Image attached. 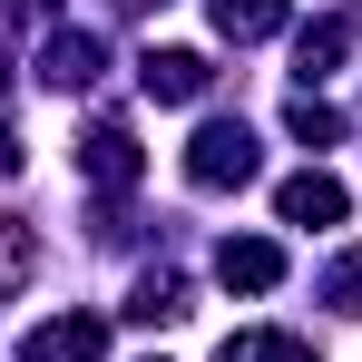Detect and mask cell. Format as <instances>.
Here are the masks:
<instances>
[{
	"label": "cell",
	"mask_w": 362,
	"mask_h": 362,
	"mask_svg": "<svg viewBox=\"0 0 362 362\" xmlns=\"http://www.w3.org/2000/svg\"><path fill=\"white\" fill-rule=\"evenodd\" d=\"M206 10H216V40H274V30H284V0H206Z\"/></svg>",
	"instance_id": "8"
},
{
	"label": "cell",
	"mask_w": 362,
	"mask_h": 362,
	"mask_svg": "<svg viewBox=\"0 0 362 362\" xmlns=\"http://www.w3.org/2000/svg\"><path fill=\"white\" fill-rule=\"evenodd\" d=\"M127 323H186V284H177V274H137Z\"/></svg>",
	"instance_id": "11"
},
{
	"label": "cell",
	"mask_w": 362,
	"mask_h": 362,
	"mask_svg": "<svg viewBox=\"0 0 362 362\" xmlns=\"http://www.w3.org/2000/svg\"><path fill=\"white\" fill-rule=\"evenodd\" d=\"M216 274H226L235 294H274V284H284V245L274 235H226L216 245Z\"/></svg>",
	"instance_id": "4"
},
{
	"label": "cell",
	"mask_w": 362,
	"mask_h": 362,
	"mask_svg": "<svg viewBox=\"0 0 362 362\" xmlns=\"http://www.w3.org/2000/svg\"><path fill=\"white\" fill-rule=\"evenodd\" d=\"M49 10H59V0H20V20H30V30H40V20H49Z\"/></svg>",
	"instance_id": "14"
},
{
	"label": "cell",
	"mask_w": 362,
	"mask_h": 362,
	"mask_svg": "<svg viewBox=\"0 0 362 362\" xmlns=\"http://www.w3.org/2000/svg\"><path fill=\"white\" fill-rule=\"evenodd\" d=\"M98 59H108V49H98V30H59V40L40 49V78H49V88H88Z\"/></svg>",
	"instance_id": "7"
},
{
	"label": "cell",
	"mask_w": 362,
	"mask_h": 362,
	"mask_svg": "<svg viewBox=\"0 0 362 362\" xmlns=\"http://www.w3.org/2000/svg\"><path fill=\"white\" fill-rule=\"evenodd\" d=\"M323 303H333V313H362V255H343V264L323 274Z\"/></svg>",
	"instance_id": "13"
},
{
	"label": "cell",
	"mask_w": 362,
	"mask_h": 362,
	"mask_svg": "<svg viewBox=\"0 0 362 362\" xmlns=\"http://www.w3.org/2000/svg\"><path fill=\"white\" fill-rule=\"evenodd\" d=\"M264 167V147H255V127L245 118H206L186 137V186H206V196H226V186H255Z\"/></svg>",
	"instance_id": "1"
},
{
	"label": "cell",
	"mask_w": 362,
	"mask_h": 362,
	"mask_svg": "<svg viewBox=\"0 0 362 362\" xmlns=\"http://www.w3.org/2000/svg\"><path fill=\"white\" fill-rule=\"evenodd\" d=\"M98 353H108V323L98 313H59V323H40L20 343V362H98Z\"/></svg>",
	"instance_id": "5"
},
{
	"label": "cell",
	"mask_w": 362,
	"mask_h": 362,
	"mask_svg": "<svg viewBox=\"0 0 362 362\" xmlns=\"http://www.w3.org/2000/svg\"><path fill=\"white\" fill-rule=\"evenodd\" d=\"M343 49H353V20H313V30L294 40V78L313 88L323 69H343Z\"/></svg>",
	"instance_id": "9"
},
{
	"label": "cell",
	"mask_w": 362,
	"mask_h": 362,
	"mask_svg": "<svg viewBox=\"0 0 362 362\" xmlns=\"http://www.w3.org/2000/svg\"><path fill=\"white\" fill-rule=\"evenodd\" d=\"M226 362H313L294 333H226Z\"/></svg>",
	"instance_id": "12"
},
{
	"label": "cell",
	"mask_w": 362,
	"mask_h": 362,
	"mask_svg": "<svg viewBox=\"0 0 362 362\" xmlns=\"http://www.w3.org/2000/svg\"><path fill=\"white\" fill-rule=\"evenodd\" d=\"M274 216H284V226H343V216H353V196H343L333 167H303V177L274 186Z\"/></svg>",
	"instance_id": "2"
},
{
	"label": "cell",
	"mask_w": 362,
	"mask_h": 362,
	"mask_svg": "<svg viewBox=\"0 0 362 362\" xmlns=\"http://www.w3.org/2000/svg\"><path fill=\"white\" fill-rule=\"evenodd\" d=\"M284 137H303V147L323 157V147L343 137V108H333V98H313V88H294V98H284Z\"/></svg>",
	"instance_id": "10"
},
{
	"label": "cell",
	"mask_w": 362,
	"mask_h": 362,
	"mask_svg": "<svg viewBox=\"0 0 362 362\" xmlns=\"http://www.w3.org/2000/svg\"><path fill=\"white\" fill-rule=\"evenodd\" d=\"M206 78H216V69L196 59V49H147V59H137V88H147V98H167V108L206 98Z\"/></svg>",
	"instance_id": "6"
},
{
	"label": "cell",
	"mask_w": 362,
	"mask_h": 362,
	"mask_svg": "<svg viewBox=\"0 0 362 362\" xmlns=\"http://www.w3.org/2000/svg\"><path fill=\"white\" fill-rule=\"evenodd\" d=\"M137 167H147V157H137V137H127L118 118H108V127H88V137H78V177L98 186V196H127V186H137Z\"/></svg>",
	"instance_id": "3"
}]
</instances>
